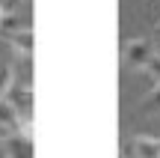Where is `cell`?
Masks as SVG:
<instances>
[{"instance_id": "4", "label": "cell", "mask_w": 160, "mask_h": 158, "mask_svg": "<svg viewBox=\"0 0 160 158\" xmlns=\"http://www.w3.org/2000/svg\"><path fill=\"white\" fill-rule=\"evenodd\" d=\"M125 158H160V137L133 134L125 140Z\"/></svg>"}, {"instance_id": "1", "label": "cell", "mask_w": 160, "mask_h": 158, "mask_svg": "<svg viewBox=\"0 0 160 158\" xmlns=\"http://www.w3.org/2000/svg\"><path fill=\"white\" fill-rule=\"evenodd\" d=\"M6 101H9V107L15 111L21 128L33 134V90H30L27 84H21V81H12Z\"/></svg>"}, {"instance_id": "8", "label": "cell", "mask_w": 160, "mask_h": 158, "mask_svg": "<svg viewBox=\"0 0 160 158\" xmlns=\"http://www.w3.org/2000/svg\"><path fill=\"white\" fill-rule=\"evenodd\" d=\"M151 39H157V42H160V21L154 24V30H151Z\"/></svg>"}, {"instance_id": "6", "label": "cell", "mask_w": 160, "mask_h": 158, "mask_svg": "<svg viewBox=\"0 0 160 158\" xmlns=\"http://www.w3.org/2000/svg\"><path fill=\"white\" fill-rule=\"evenodd\" d=\"M12 66L9 60H0V107L6 105V95H9V87H12Z\"/></svg>"}, {"instance_id": "2", "label": "cell", "mask_w": 160, "mask_h": 158, "mask_svg": "<svg viewBox=\"0 0 160 158\" xmlns=\"http://www.w3.org/2000/svg\"><path fill=\"white\" fill-rule=\"evenodd\" d=\"M154 54L157 51L151 45V39H125L122 42V63L131 72H145V66Z\"/></svg>"}, {"instance_id": "5", "label": "cell", "mask_w": 160, "mask_h": 158, "mask_svg": "<svg viewBox=\"0 0 160 158\" xmlns=\"http://www.w3.org/2000/svg\"><path fill=\"white\" fill-rule=\"evenodd\" d=\"M3 152L6 158H33V134L18 131V134L3 140Z\"/></svg>"}, {"instance_id": "7", "label": "cell", "mask_w": 160, "mask_h": 158, "mask_svg": "<svg viewBox=\"0 0 160 158\" xmlns=\"http://www.w3.org/2000/svg\"><path fill=\"white\" fill-rule=\"evenodd\" d=\"M142 113H157L160 111V84H154V90H151V95L142 101V107H139Z\"/></svg>"}, {"instance_id": "3", "label": "cell", "mask_w": 160, "mask_h": 158, "mask_svg": "<svg viewBox=\"0 0 160 158\" xmlns=\"http://www.w3.org/2000/svg\"><path fill=\"white\" fill-rule=\"evenodd\" d=\"M0 42H6V45H12L21 57H33V30H30V24L24 21H15L12 27H3L0 30Z\"/></svg>"}]
</instances>
